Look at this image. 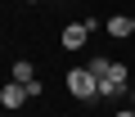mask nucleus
Wrapping results in <instances>:
<instances>
[{
    "instance_id": "f257e3e1",
    "label": "nucleus",
    "mask_w": 135,
    "mask_h": 117,
    "mask_svg": "<svg viewBox=\"0 0 135 117\" xmlns=\"http://www.w3.org/2000/svg\"><path fill=\"white\" fill-rule=\"evenodd\" d=\"M68 90H72L81 104H95L99 99V77L90 68H72V72H68Z\"/></svg>"
},
{
    "instance_id": "f03ea898",
    "label": "nucleus",
    "mask_w": 135,
    "mask_h": 117,
    "mask_svg": "<svg viewBox=\"0 0 135 117\" xmlns=\"http://www.w3.org/2000/svg\"><path fill=\"white\" fill-rule=\"evenodd\" d=\"M126 86H131V72H126V63H113V68H108V77H99V99H117V95H131Z\"/></svg>"
},
{
    "instance_id": "7ed1b4c3",
    "label": "nucleus",
    "mask_w": 135,
    "mask_h": 117,
    "mask_svg": "<svg viewBox=\"0 0 135 117\" xmlns=\"http://www.w3.org/2000/svg\"><path fill=\"white\" fill-rule=\"evenodd\" d=\"M59 41H63V50H86V41H90V27H86V23H68Z\"/></svg>"
},
{
    "instance_id": "20e7f679",
    "label": "nucleus",
    "mask_w": 135,
    "mask_h": 117,
    "mask_svg": "<svg viewBox=\"0 0 135 117\" xmlns=\"http://www.w3.org/2000/svg\"><path fill=\"white\" fill-rule=\"evenodd\" d=\"M32 95H27V86H18V81H9L5 90H0V104H5V108H23Z\"/></svg>"
},
{
    "instance_id": "39448f33",
    "label": "nucleus",
    "mask_w": 135,
    "mask_h": 117,
    "mask_svg": "<svg viewBox=\"0 0 135 117\" xmlns=\"http://www.w3.org/2000/svg\"><path fill=\"white\" fill-rule=\"evenodd\" d=\"M104 32H108L113 41H122V36H135V32H131V18H126V14H113V18L104 23Z\"/></svg>"
},
{
    "instance_id": "423d86ee",
    "label": "nucleus",
    "mask_w": 135,
    "mask_h": 117,
    "mask_svg": "<svg viewBox=\"0 0 135 117\" xmlns=\"http://www.w3.org/2000/svg\"><path fill=\"white\" fill-rule=\"evenodd\" d=\"M9 81H18V86H32V81H36V68L27 63V58H18V63H14V77H9Z\"/></svg>"
},
{
    "instance_id": "0eeeda50",
    "label": "nucleus",
    "mask_w": 135,
    "mask_h": 117,
    "mask_svg": "<svg viewBox=\"0 0 135 117\" xmlns=\"http://www.w3.org/2000/svg\"><path fill=\"white\" fill-rule=\"evenodd\" d=\"M113 63H117V58H104V54H90V58H86V68H90L95 77H108V68H113Z\"/></svg>"
},
{
    "instance_id": "6e6552de",
    "label": "nucleus",
    "mask_w": 135,
    "mask_h": 117,
    "mask_svg": "<svg viewBox=\"0 0 135 117\" xmlns=\"http://www.w3.org/2000/svg\"><path fill=\"white\" fill-rule=\"evenodd\" d=\"M117 117H135V108H122V113H117Z\"/></svg>"
},
{
    "instance_id": "1a4fd4ad",
    "label": "nucleus",
    "mask_w": 135,
    "mask_h": 117,
    "mask_svg": "<svg viewBox=\"0 0 135 117\" xmlns=\"http://www.w3.org/2000/svg\"><path fill=\"white\" fill-rule=\"evenodd\" d=\"M131 108H135V90H131Z\"/></svg>"
},
{
    "instance_id": "9d476101",
    "label": "nucleus",
    "mask_w": 135,
    "mask_h": 117,
    "mask_svg": "<svg viewBox=\"0 0 135 117\" xmlns=\"http://www.w3.org/2000/svg\"><path fill=\"white\" fill-rule=\"evenodd\" d=\"M23 5H36V0H23Z\"/></svg>"
},
{
    "instance_id": "9b49d317",
    "label": "nucleus",
    "mask_w": 135,
    "mask_h": 117,
    "mask_svg": "<svg viewBox=\"0 0 135 117\" xmlns=\"http://www.w3.org/2000/svg\"><path fill=\"white\" fill-rule=\"evenodd\" d=\"M131 32H135V18H131Z\"/></svg>"
}]
</instances>
